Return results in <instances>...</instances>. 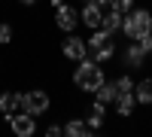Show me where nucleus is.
I'll list each match as a JSON object with an SVG mask.
<instances>
[{"label": "nucleus", "mask_w": 152, "mask_h": 137, "mask_svg": "<svg viewBox=\"0 0 152 137\" xmlns=\"http://www.w3.org/2000/svg\"><path fill=\"white\" fill-rule=\"evenodd\" d=\"M104 79H107L104 76V67H100L97 61H91V58H82L79 67H76V73H73V85L79 92H91V95H94V89Z\"/></svg>", "instance_id": "1"}, {"label": "nucleus", "mask_w": 152, "mask_h": 137, "mask_svg": "<svg viewBox=\"0 0 152 137\" xmlns=\"http://www.w3.org/2000/svg\"><path fill=\"white\" fill-rule=\"evenodd\" d=\"M122 34L128 40H143L146 34H152V12L149 9H128L125 12V21H122Z\"/></svg>", "instance_id": "2"}, {"label": "nucleus", "mask_w": 152, "mask_h": 137, "mask_svg": "<svg viewBox=\"0 0 152 137\" xmlns=\"http://www.w3.org/2000/svg\"><path fill=\"white\" fill-rule=\"evenodd\" d=\"M85 43H88V55H91V61H97V64H107V61L116 58V43H113V37L104 28H94Z\"/></svg>", "instance_id": "3"}, {"label": "nucleus", "mask_w": 152, "mask_h": 137, "mask_svg": "<svg viewBox=\"0 0 152 137\" xmlns=\"http://www.w3.org/2000/svg\"><path fill=\"white\" fill-rule=\"evenodd\" d=\"M49 107H52V97H49L46 89H31V92L21 95V110H24V113H31V116L49 113Z\"/></svg>", "instance_id": "4"}, {"label": "nucleus", "mask_w": 152, "mask_h": 137, "mask_svg": "<svg viewBox=\"0 0 152 137\" xmlns=\"http://www.w3.org/2000/svg\"><path fill=\"white\" fill-rule=\"evenodd\" d=\"M55 24H58L64 34H73L76 24H79V9H76L73 3H61V6L55 9Z\"/></svg>", "instance_id": "5"}, {"label": "nucleus", "mask_w": 152, "mask_h": 137, "mask_svg": "<svg viewBox=\"0 0 152 137\" xmlns=\"http://www.w3.org/2000/svg\"><path fill=\"white\" fill-rule=\"evenodd\" d=\"M61 52H64L67 61H82V58H88V43L82 37H76V31H73L67 40L61 43Z\"/></svg>", "instance_id": "6"}, {"label": "nucleus", "mask_w": 152, "mask_h": 137, "mask_svg": "<svg viewBox=\"0 0 152 137\" xmlns=\"http://www.w3.org/2000/svg\"><path fill=\"white\" fill-rule=\"evenodd\" d=\"M37 116H31V113H24V110H18L15 116H9V125H12V134L15 137H31L34 131H37V122H34Z\"/></svg>", "instance_id": "7"}, {"label": "nucleus", "mask_w": 152, "mask_h": 137, "mask_svg": "<svg viewBox=\"0 0 152 137\" xmlns=\"http://www.w3.org/2000/svg\"><path fill=\"white\" fill-rule=\"evenodd\" d=\"M122 61H125V64H128V67H146V52H143V49H140V43H128V46H125L122 49Z\"/></svg>", "instance_id": "8"}, {"label": "nucleus", "mask_w": 152, "mask_h": 137, "mask_svg": "<svg viewBox=\"0 0 152 137\" xmlns=\"http://www.w3.org/2000/svg\"><path fill=\"white\" fill-rule=\"evenodd\" d=\"M21 110V95L18 92H0V116L9 119Z\"/></svg>", "instance_id": "9"}, {"label": "nucleus", "mask_w": 152, "mask_h": 137, "mask_svg": "<svg viewBox=\"0 0 152 137\" xmlns=\"http://www.w3.org/2000/svg\"><path fill=\"white\" fill-rule=\"evenodd\" d=\"M100 18H104V9H100L97 3H82V9H79V21L82 24H88V28H100Z\"/></svg>", "instance_id": "10"}, {"label": "nucleus", "mask_w": 152, "mask_h": 137, "mask_svg": "<svg viewBox=\"0 0 152 137\" xmlns=\"http://www.w3.org/2000/svg\"><path fill=\"white\" fill-rule=\"evenodd\" d=\"M122 21H125V15L122 12H116V9H104V18H100V28H104L110 37H116L119 31H122Z\"/></svg>", "instance_id": "11"}, {"label": "nucleus", "mask_w": 152, "mask_h": 137, "mask_svg": "<svg viewBox=\"0 0 152 137\" xmlns=\"http://www.w3.org/2000/svg\"><path fill=\"white\" fill-rule=\"evenodd\" d=\"M116 113L122 116V119H128V116H134V107H137V97H134V92H125V95H116Z\"/></svg>", "instance_id": "12"}, {"label": "nucleus", "mask_w": 152, "mask_h": 137, "mask_svg": "<svg viewBox=\"0 0 152 137\" xmlns=\"http://www.w3.org/2000/svg\"><path fill=\"white\" fill-rule=\"evenodd\" d=\"M104 116H107V104H100V101H94V107L88 110V119H85V125H88V131H100V125H104Z\"/></svg>", "instance_id": "13"}, {"label": "nucleus", "mask_w": 152, "mask_h": 137, "mask_svg": "<svg viewBox=\"0 0 152 137\" xmlns=\"http://www.w3.org/2000/svg\"><path fill=\"white\" fill-rule=\"evenodd\" d=\"M134 97H137V104H143V107L152 104V76L134 82Z\"/></svg>", "instance_id": "14"}, {"label": "nucleus", "mask_w": 152, "mask_h": 137, "mask_svg": "<svg viewBox=\"0 0 152 137\" xmlns=\"http://www.w3.org/2000/svg\"><path fill=\"white\" fill-rule=\"evenodd\" d=\"M116 95H119V92H116V82H107V79H104V82L94 89V101H100V104H113V101H116Z\"/></svg>", "instance_id": "15"}, {"label": "nucleus", "mask_w": 152, "mask_h": 137, "mask_svg": "<svg viewBox=\"0 0 152 137\" xmlns=\"http://www.w3.org/2000/svg\"><path fill=\"white\" fill-rule=\"evenodd\" d=\"M64 134H67V137H88L91 131H88V125H85L82 119H76V116H73L67 125H64Z\"/></svg>", "instance_id": "16"}, {"label": "nucleus", "mask_w": 152, "mask_h": 137, "mask_svg": "<svg viewBox=\"0 0 152 137\" xmlns=\"http://www.w3.org/2000/svg\"><path fill=\"white\" fill-rule=\"evenodd\" d=\"M113 82H116V92H119V95H125V92H134V79L128 76V73H122V76H119V79H113Z\"/></svg>", "instance_id": "17"}, {"label": "nucleus", "mask_w": 152, "mask_h": 137, "mask_svg": "<svg viewBox=\"0 0 152 137\" xmlns=\"http://www.w3.org/2000/svg\"><path fill=\"white\" fill-rule=\"evenodd\" d=\"M12 43V24L0 21V46H9Z\"/></svg>", "instance_id": "18"}, {"label": "nucleus", "mask_w": 152, "mask_h": 137, "mask_svg": "<svg viewBox=\"0 0 152 137\" xmlns=\"http://www.w3.org/2000/svg\"><path fill=\"white\" fill-rule=\"evenodd\" d=\"M110 9H116V12H128V9H134V0H110Z\"/></svg>", "instance_id": "19"}, {"label": "nucleus", "mask_w": 152, "mask_h": 137, "mask_svg": "<svg viewBox=\"0 0 152 137\" xmlns=\"http://www.w3.org/2000/svg\"><path fill=\"white\" fill-rule=\"evenodd\" d=\"M64 134V125H49L46 128V137H61Z\"/></svg>", "instance_id": "20"}, {"label": "nucleus", "mask_w": 152, "mask_h": 137, "mask_svg": "<svg viewBox=\"0 0 152 137\" xmlns=\"http://www.w3.org/2000/svg\"><path fill=\"white\" fill-rule=\"evenodd\" d=\"M82 3H97L100 9H110V0H82Z\"/></svg>", "instance_id": "21"}, {"label": "nucleus", "mask_w": 152, "mask_h": 137, "mask_svg": "<svg viewBox=\"0 0 152 137\" xmlns=\"http://www.w3.org/2000/svg\"><path fill=\"white\" fill-rule=\"evenodd\" d=\"M18 3H24V6H34V3H37V0H18Z\"/></svg>", "instance_id": "22"}]
</instances>
